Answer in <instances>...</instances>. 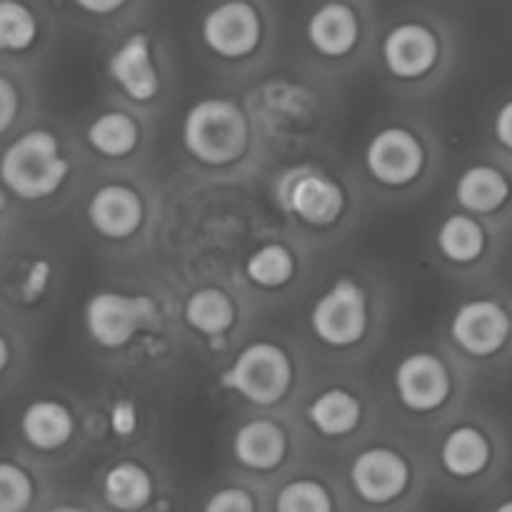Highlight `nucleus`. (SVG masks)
Masks as SVG:
<instances>
[{
	"label": "nucleus",
	"instance_id": "obj_1",
	"mask_svg": "<svg viewBox=\"0 0 512 512\" xmlns=\"http://www.w3.org/2000/svg\"><path fill=\"white\" fill-rule=\"evenodd\" d=\"M73 160L63 140L48 125H25L0 145V188L15 205H45L58 198L70 180Z\"/></svg>",
	"mask_w": 512,
	"mask_h": 512
},
{
	"label": "nucleus",
	"instance_id": "obj_13",
	"mask_svg": "<svg viewBox=\"0 0 512 512\" xmlns=\"http://www.w3.org/2000/svg\"><path fill=\"white\" fill-rule=\"evenodd\" d=\"M450 333L460 350L475 355V358H488L508 343L512 320L508 310L495 300H468L455 313Z\"/></svg>",
	"mask_w": 512,
	"mask_h": 512
},
{
	"label": "nucleus",
	"instance_id": "obj_16",
	"mask_svg": "<svg viewBox=\"0 0 512 512\" xmlns=\"http://www.w3.org/2000/svg\"><path fill=\"white\" fill-rule=\"evenodd\" d=\"M395 388L408 410L433 413L450 395L448 368L430 353L408 355L395 370Z\"/></svg>",
	"mask_w": 512,
	"mask_h": 512
},
{
	"label": "nucleus",
	"instance_id": "obj_3",
	"mask_svg": "<svg viewBox=\"0 0 512 512\" xmlns=\"http://www.w3.org/2000/svg\"><path fill=\"white\" fill-rule=\"evenodd\" d=\"M183 145L205 165L235 163L248 148V120L225 98L198 100L185 113Z\"/></svg>",
	"mask_w": 512,
	"mask_h": 512
},
{
	"label": "nucleus",
	"instance_id": "obj_4",
	"mask_svg": "<svg viewBox=\"0 0 512 512\" xmlns=\"http://www.w3.org/2000/svg\"><path fill=\"white\" fill-rule=\"evenodd\" d=\"M18 453L33 463H58L78 438L73 408L53 395H35L20 405L13 425Z\"/></svg>",
	"mask_w": 512,
	"mask_h": 512
},
{
	"label": "nucleus",
	"instance_id": "obj_31",
	"mask_svg": "<svg viewBox=\"0 0 512 512\" xmlns=\"http://www.w3.org/2000/svg\"><path fill=\"white\" fill-rule=\"evenodd\" d=\"M195 512H268V500L250 483L230 480L205 493Z\"/></svg>",
	"mask_w": 512,
	"mask_h": 512
},
{
	"label": "nucleus",
	"instance_id": "obj_8",
	"mask_svg": "<svg viewBox=\"0 0 512 512\" xmlns=\"http://www.w3.org/2000/svg\"><path fill=\"white\" fill-rule=\"evenodd\" d=\"M155 318V303L145 295H123L100 290L85 303V333L100 348H123Z\"/></svg>",
	"mask_w": 512,
	"mask_h": 512
},
{
	"label": "nucleus",
	"instance_id": "obj_30",
	"mask_svg": "<svg viewBox=\"0 0 512 512\" xmlns=\"http://www.w3.org/2000/svg\"><path fill=\"white\" fill-rule=\"evenodd\" d=\"M295 273V260L285 245L268 243L263 248L255 250L245 263V275L250 283L258 288H280V285L290 283Z\"/></svg>",
	"mask_w": 512,
	"mask_h": 512
},
{
	"label": "nucleus",
	"instance_id": "obj_12",
	"mask_svg": "<svg viewBox=\"0 0 512 512\" xmlns=\"http://www.w3.org/2000/svg\"><path fill=\"white\" fill-rule=\"evenodd\" d=\"M230 455L243 475L278 478L290 458V438L273 420H248L235 430Z\"/></svg>",
	"mask_w": 512,
	"mask_h": 512
},
{
	"label": "nucleus",
	"instance_id": "obj_26",
	"mask_svg": "<svg viewBox=\"0 0 512 512\" xmlns=\"http://www.w3.org/2000/svg\"><path fill=\"white\" fill-rule=\"evenodd\" d=\"M185 323L203 335H223L233 328L235 308L233 300L218 288H200L185 303Z\"/></svg>",
	"mask_w": 512,
	"mask_h": 512
},
{
	"label": "nucleus",
	"instance_id": "obj_20",
	"mask_svg": "<svg viewBox=\"0 0 512 512\" xmlns=\"http://www.w3.org/2000/svg\"><path fill=\"white\" fill-rule=\"evenodd\" d=\"M90 228L110 240H123L133 235L143 223V203L138 193L125 185H100L88 200Z\"/></svg>",
	"mask_w": 512,
	"mask_h": 512
},
{
	"label": "nucleus",
	"instance_id": "obj_24",
	"mask_svg": "<svg viewBox=\"0 0 512 512\" xmlns=\"http://www.w3.org/2000/svg\"><path fill=\"white\" fill-rule=\"evenodd\" d=\"M455 198L470 213H495L510 198V183L493 165H473L458 178Z\"/></svg>",
	"mask_w": 512,
	"mask_h": 512
},
{
	"label": "nucleus",
	"instance_id": "obj_18",
	"mask_svg": "<svg viewBox=\"0 0 512 512\" xmlns=\"http://www.w3.org/2000/svg\"><path fill=\"white\" fill-rule=\"evenodd\" d=\"M283 193L288 210L318 228L333 225L343 210V190L328 175L315 170H300L290 175Z\"/></svg>",
	"mask_w": 512,
	"mask_h": 512
},
{
	"label": "nucleus",
	"instance_id": "obj_34",
	"mask_svg": "<svg viewBox=\"0 0 512 512\" xmlns=\"http://www.w3.org/2000/svg\"><path fill=\"white\" fill-rule=\"evenodd\" d=\"M38 512H103V508L95 500L78 498V495H58V498L50 495L48 503Z\"/></svg>",
	"mask_w": 512,
	"mask_h": 512
},
{
	"label": "nucleus",
	"instance_id": "obj_22",
	"mask_svg": "<svg viewBox=\"0 0 512 512\" xmlns=\"http://www.w3.org/2000/svg\"><path fill=\"white\" fill-rule=\"evenodd\" d=\"M268 512H348L345 493L328 478L295 473L278 480L268 498Z\"/></svg>",
	"mask_w": 512,
	"mask_h": 512
},
{
	"label": "nucleus",
	"instance_id": "obj_27",
	"mask_svg": "<svg viewBox=\"0 0 512 512\" xmlns=\"http://www.w3.org/2000/svg\"><path fill=\"white\" fill-rule=\"evenodd\" d=\"M85 140L105 158H123L138 145V125L125 113H103L88 125Z\"/></svg>",
	"mask_w": 512,
	"mask_h": 512
},
{
	"label": "nucleus",
	"instance_id": "obj_32",
	"mask_svg": "<svg viewBox=\"0 0 512 512\" xmlns=\"http://www.w3.org/2000/svg\"><path fill=\"white\" fill-rule=\"evenodd\" d=\"M20 358H23V353H20L18 333L10 325H5L3 318H0V393L18 375Z\"/></svg>",
	"mask_w": 512,
	"mask_h": 512
},
{
	"label": "nucleus",
	"instance_id": "obj_35",
	"mask_svg": "<svg viewBox=\"0 0 512 512\" xmlns=\"http://www.w3.org/2000/svg\"><path fill=\"white\" fill-rule=\"evenodd\" d=\"M78 13L90 15V18H108L123 10L128 0H68Z\"/></svg>",
	"mask_w": 512,
	"mask_h": 512
},
{
	"label": "nucleus",
	"instance_id": "obj_14",
	"mask_svg": "<svg viewBox=\"0 0 512 512\" xmlns=\"http://www.w3.org/2000/svg\"><path fill=\"white\" fill-rule=\"evenodd\" d=\"M365 165L378 183L400 188L413 183L423 170V145L410 130L385 128L368 143Z\"/></svg>",
	"mask_w": 512,
	"mask_h": 512
},
{
	"label": "nucleus",
	"instance_id": "obj_10",
	"mask_svg": "<svg viewBox=\"0 0 512 512\" xmlns=\"http://www.w3.org/2000/svg\"><path fill=\"white\" fill-rule=\"evenodd\" d=\"M495 443L475 425H458L448 430L438 445L435 465L455 488H475L495 473Z\"/></svg>",
	"mask_w": 512,
	"mask_h": 512
},
{
	"label": "nucleus",
	"instance_id": "obj_19",
	"mask_svg": "<svg viewBox=\"0 0 512 512\" xmlns=\"http://www.w3.org/2000/svg\"><path fill=\"white\" fill-rule=\"evenodd\" d=\"M108 70L125 95L138 103H145L158 93L160 80L153 63V45L145 33L128 35L110 55Z\"/></svg>",
	"mask_w": 512,
	"mask_h": 512
},
{
	"label": "nucleus",
	"instance_id": "obj_36",
	"mask_svg": "<svg viewBox=\"0 0 512 512\" xmlns=\"http://www.w3.org/2000/svg\"><path fill=\"white\" fill-rule=\"evenodd\" d=\"M495 138L503 148L512 150V100L503 103V108L495 115Z\"/></svg>",
	"mask_w": 512,
	"mask_h": 512
},
{
	"label": "nucleus",
	"instance_id": "obj_25",
	"mask_svg": "<svg viewBox=\"0 0 512 512\" xmlns=\"http://www.w3.org/2000/svg\"><path fill=\"white\" fill-rule=\"evenodd\" d=\"M360 418H363V408H360L358 400L338 388L325 390L308 408L310 425L315 428V433H320L328 440L353 435L358 430Z\"/></svg>",
	"mask_w": 512,
	"mask_h": 512
},
{
	"label": "nucleus",
	"instance_id": "obj_7",
	"mask_svg": "<svg viewBox=\"0 0 512 512\" xmlns=\"http://www.w3.org/2000/svg\"><path fill=\"white\" fill-rule=\"evenodd\" d=\"M55 288V263L43 250L0 253V310L28 315L48 303Z\"/></svg>",
	"mask_w": 512,
	"mask_h": 512
},
{
	"label": "nucleus",
	"instance_id": "obj_17",
	"mask_svg": "<svg viewBox=\"0 0 512 512\" xmlns=\"http://www.w3.org/2000/svg\"><path fill=\"white\" fill-rule=\"evenodd\" d=\"M45 38V13L38 0H0V63L33 58Z\"/></svg>",
	"mask_w": 512,
	"mask_h": 512
},
{
	"label": "nucleus",
	"instance_id": "obj_29",
	"mask_svg": "<svg viewBox=\"0 0 512 512\" xmlns=\"http://www.w3.org/2000/svg\"><path fill=\"white\" fill-rule=\"evenodd\" d=\"M28 90L10 63H0V145L25 128Z\"/></svg>",
	"mask_w": 512,
	"mask_h": 512
},
{
	"label": "nucleus",
	"instance_id": "obj_5",
	"mask_svg": "<svg viewBox=\"0 0 512 512\" xmlns=\"http://www.w3.org/2000/svg\"><path fill=\"white\" fill-rule=\"evenodd\" d=\"M95 503L103 512H173L160 475L138 458H118L95 478Z\"/></svg>",
	"mask_w": 512,
	"mask_h": 512
},
{
	"label": "nucleus",
	"instance_id": "obj_33",
	"mask_svg": "<svg viewBox=\"0 0 512 512\" xmlns=\"http://www.w3.org/2000/svg\"><path fill=\"white\" fill-rule=\"evenodd\" d=\"M110 430H113L118 438H133L135 430H138V410L128 400H120L110 410Z\"/></svg>",
	"mask_w": 512,
	"mask_h": 512
},
{
	"label": "nucleus",
	"instance_id": "obj_28",
	"mask_svg": "<svg viewBox=\"0 0 512 512\" xmlns=\"http://www.w3.org/2000/svg\"><path fill=\"white\" fill-rule=\"evenodd\" d=\"M438 248L453 263H473L485 250V233L470 215H450L438 230Z\"/></svg>",
	"mask_w": 512,
	"mask_h": 512
},
{
	"label": "nucleus",
	"instance_id": "obj_37",
	"mask_svg": "<svg viewBox=\"0 0 512 512\" xmlns=\"http://www.w3.org/2000/svg\"><path fill=\"white\" fill-rule=\"evenodd\" d=\"M13 210H15V203L10 200V195L5 193L3 188H0V253H3L5 240H8L10 220H13Z\"/></svg>",
	"mask_w": 512,
	"mask_h": 512
},
{
	"label": "nucleus",
	"instance_id": "obj_6",
	"mask_svg": "<svg viewBox=\"0 0 512 512\" xmlns=\"http://www.w3.org/2000/svg\"><path fill=\"white\" fill-rule=\"evenodd\" d=\"M290 380L293 365L285 350L273 343H253L225 370L220 385L235 390L258 408H270L288 393Z\"/></svg>",
	"mask_w": 512,
	"mask_h": 512
},
{
	"label": "nucleus",
	"instance_id": "obj_2",
	"mask_svg": "<svg viewBox=\"0 0 512 512\" xmlns=\"http://www.w3.org/2000/svg\"><path fill=\"white\" fill-rule=\"evenodd\" d=\"M345 495L358 512H405L418 498V468L393 445H368L350 458Z\"/></svg>",
	"mask_w": 512,
	"mask_h": 512
},
{
	"label": "nucleus",
	"instance_id": "obj_11",
	"mask_svg": "<svg viewBox=\"0 0 512 512\" xmlns=\"http://www.w3.org/2000/svg\"><path fill=\"white\" fill-rule=\"evenodd\" d=\"M313 333L333 348H348L365 335L368 328V303L358 283L340 278L328 293L320 295L310 315Z\"/></svg>",
	"mask_w": 512,
	"mask_h": 512
},
{
	"label": "nucleus",
	"instance_id": "obj_23",
	"mask_svg": "<svg viewBox=\"0 0 512 512\" xmlns=\"http://www.w3.org/2000/svg\"><path fill=\"white\" fill-rule=\"evenodd\" d=\"M48 500L38 463L20 453H0V512H38Z\"/></svg>",
	"mask_w": 512,
	"mask_h": 512
},
{
	"label": "nucleus",
	"instance_id": "obj_21",
	"mask_svg": "<svg viewBox=\"0 0 512 512\" xmlns=\"http://www.w3.org/2000/svg\"><path fill=\"white\" fill-rule=\"evenodd\" d=\"M308 43L325 58H343L358 45L360 20L358 13L345 0H325L310 13L305 23Z\"/></svg>",
	"mask_w": 512,
	"mask_h": 512
},
{
	"label": "nucleus",
	"instance_id": "obj_9",
	"mask_svg": "<svg viewBox=\"0 0 512 512\" xmlns=\"http://www.w3.org/2000/svg\"><path fill=\"white\" fill-rule=\"evenodd\" d=\"M200 38L220 58H245L263 38V18L253 0H220L200 20Z\"/></svg>",
	"mask_w": 512,
	"mask_h": 512
},
{
	"label": "nucleus",
	"instance_id": "obj_15",
	"mask_svg": "<svg viewBox=\"0 0 512 512\" xmlns=\"http://www.w3.org/2000/svg\"><path fill=\"white\" fill-rule=\"evenodd\" d=\"M383 63L395 78L413 80L420 75L430 73L438 63V35L433 28L418 20H405V23L393 25L383 38Z\"/></svg>",
	"mask_w": 512,
	"mask_h": 512
},
{
	"label": "nucleus",
	"instance_id": "obj_38",
	"mask_svg": "<svg viewBox=\"0 0 512 512\" xmlns=\"http://www.w3.org/2000/svg\"><path fill=\"white\" fill-rule=\"evenodd\" d=\"M490 512H512V493L510 495H503V498H498L493 503V508Z\"/></svg>",
	"mask_w": 512,
	"mask_h": 512
}]
</instances>
